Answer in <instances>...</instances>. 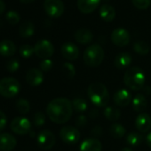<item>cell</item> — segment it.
Instances as JSON below:
<instances>
[{
    "label": "cell",
    "mask_w": 151,
    "mask_h": 151,
    "mask_svg": "<svg viewBox=\"0 0 151 151\" xmlns=\"http://www.w3.org/2000/svg\"><path fill=\"white\" fill-rule=\"evenodd\" d=\"M73 112L72 102L67 98H56L51 101L46 107L48 117L55 124H61L67 123Z\"/></svg>",
    "instance_id": "6da1fadb"
},
{
    "label": "cell",
    "mask_w": 151,
    "mask_h": 151,
    "mask_svg": "<svg viewBox=\"0 0 151 151\" xmlns=\"http://www.w3.org/2000/svg\"><path fill=\"white\" fill-rule=\"evenodd\" d=\"M92 103L97 108H106L109 101V93L106 86L101 82L92 83L87 89Z\"/></svg>",
    "instance_id": "7a4b0ae2"
},
{
    "label": "cell",
    "mask_w": 151,
    "mask_h": 151,
    "mask_svg": "<svg viewBox=\"0 0 151 151\" xmlns=\"http://www.w3.org/2000/svg\"><path fill=\"white\" fill-rule=\"evenodd\" d=\"M124 85L132 91H140L145 86V74L139 67L129 68L124 75Z\"/></svg>",
    "instance_id": "3957f363"
},
{
    "label": "cell",
    "mask_w": 151,
    "mask_h": 151,
    "mask_svg": "<svg viewBox=\"0 0 151 151\" xmlns=\"http://www.w3.org/2000/svg\"><path fill=\"white\" fill-rule=\"evenodd\" d=\"M105 56V52L103 48L98 45L93 44L89 45L84 52V61L86 66L91 68H96L100 66Z\"/></svg>",
    "instance_id": "277c9868"
},
{
    "label": "cell",
    "mask_w": 151,
    "mask_h": 151,
    "mask_svg": "<svg viewBox=\"0 0 151 151\" xmlns=\"http://www.w3.org/2000/svg\"><path fill=\"white\" fill-rule=\"evenodd\" d=\"M20 90V83L14 78H4L0 80V95L5 98L16 96Z\"/></svg>",
    "instance_id": "5b68a950"
},
{
    "label": "cell",
    "mask_w": 151,
    "mask_h": 151,
    "mask_svg": "<svg viewBox=\"0 0 151 151\" xmlns=\"http://www.w3.org/2000/svg\"><path fill=\"white\" fill-rule=\"evenodd\" d=\"M60 138L64 143L74 145L80 139V132L77 127L71 125L63 126L60 131Z\"/></svg>",
    "instance_id": "8992f818"
},
{
    "label": "cell",
    "mask_w": 151,
    "mask_h": 151,
    "mask_svg": "<svg viewBox=\"0 0 151 151\" xmlns=\"http://www.w3.org/2000/svg\"><path fill=\"white\" fill-rule=\"evenodd\" d=\"M44 9L51 18H59L64 13V4L61 0H45Z\"/></svg>",
    "instance_id": "52a82bcc"
},
{
    "label": "cell",
    "mask_w": 151,
    "mask_h": 151,
    "mask_svg": "<svg viewBox=\"0 0 151 151\" xmlns=\"http://www.w3.org/2000/svg\"><path fill=\"white\" fill-rule=\"evenodd\" d=\"M35 54L43 60L49 59L54 52V47L52 44L47 39H41L37 41L34 46Z\"/></svg>",
    "instance_id": "ba28073f"
},
{
    "label": "cell",
    "mask_w": 151,
    "mask_h": 151,
    "mask_svg": "<svg viewBox=\"0 0 151 151\" xmlns=\"http://www.w3.org/2000/svg\"><path fill=\"white\" fill-rule=\"evenodd\" d=\"M10 127L14 133L19 135H24L30 132L31 123L28 118L24 116H17L11 122Z\"/></svg>",
    "instance_id": "9c48e42d"
},
{
    "label": "cell",
    "mask_w": 151,
    "mask_h": 151,
    "mask_svg": "<svg viewBox=\"0 0 151 151\" xmlns=\"http://www.w3.org/2000/svg\"><path fill=\"white\" fill-rule=\"evenodd\" d=\"M56 141V138L54 134L49 130H43L41 131L37 137V142L40 148L44 150L51 149Z\"/></svg>",
    "instance_id": "30bf717a"
},
{
    "label": "cell",
    "mask_w": 151,
    "mask_h": 151,
    "mask_svg": "<svg viewBox=\"0 0 151 151\" xmlns=\"http://www.w3.org/2000/svg\"><path fill=\"white\" fill-rule=\"evenodd\" d=\"M111 41L118 47H124L130 43V34L126 29L117 28L111 33Z\"/></svg>",
    "instance_id": "8fae6325"
},
{
    "label": "cell",
    "mask_w": 151,
    "mask_h": 151,
    "mask_svg": "<svg viewBox=\"0 0 151 151\" xmlns=\"http://www.w3.org/2000/svg\"><path fill=\"white\" fill-rule=\"evenodd\" d=\"M60 52H61L62 56L66 60H70V61L76 60L79 56L78 47L75 44L70 43V42H67V43L63 44L60 48Z\"/></svg>",
    "instance_id": "7c38bea8"
},
{
    "label": "cell",
    "mask_w": 151,
    "mask_h": 151,
    "mask_svg": "<svg viewBox=\"0 0 151 151\" xmlns=\"http://www.w3.org/2000/svg\"><path fill=\"white\" fill-rule=\"evenodd\" d=\"M132 94L126 89H120L113 95V101L117 107L124 108L132 101Z\"/></svg>",
    "instance_id": "4fadbf2b"
},
{
    "label": "cell",
    "mask_w": 151,
    "mask_h": 151,
    "mask_svg": "<svg viewBox=\"0 0 151 151\" xmlns=\"http://www.w3.org/2000/svg\"><path fill=\"white\" fill-rule=\"evenodd\" d=\"M44 81V74L41 69L31 68L26 74V82L33 87L40 86Z\"/></svg>",
    "instance_id": "5bb4252c"
},
{
    "label": "cell",
    "mask_w": 151,
    "mask_h": 151,
    "mask_svg": "<svg viewBox=\"0 0 151 151\" xmlns=\"http://www.w3.org/2000/svg\"><path fill=\"white\" fill-rule=\"evenodd\" d=\"M17 145L14 136L8 132L0 133V151H11Z\"/></svg>",
    "instance_id": "9a60e30c"
},
{
    "label": "cell",
    "mask_w": 151,
    "mask_h": 151,
    "mask_svg": "<svg viewBox=\"0 0 151 151\" xmlns=\"http://www.w3.org/2000/svg\"><path fill=\"white\" fill-rule=\"evenodd\" d=\"M136 129L142 133L147 132L151 129V117L147 113H140L135 119Z\"/></svg>",
    "instance_id": "2e32d148"
},
{
    "label": "cell",
    "mask_w": 151,
    "mask_h": 151,
    "mask_svg": "<svg viewBox=\"0 0 151 151\" xmlns=\"http://www.w3.org/2000/svg\"><path fill=\"white\" fill-rule=\"evenodd\" d=\"M78 8L83 14H91L100 6L101 0H78Z\"/></svg>",
    "instance_id": "e0dca14e"
},
{
    "label": "cell",
    "mask_w": 151,
    "mask_h": 151,
    "mask_svg": "<svg viewBox=\"0 0 151 151\" xmlns=\"http://www.w3.org/2000/svg\"><path fill=\"white\" fill-rule=\"evenodd\" d=\"M80 151H101L102 144L96 138H90L84 140L79 147Z\"/></svg>",
    "instance_id": "ac0fdd59"
},
{
    "label": "cell",
    "mask_w": 151,
    "mask_h": 151,
    "mask_svg": "<svg viewBox=\"0 0 151 151\" xmlns=\"http://www.w3.org/2000/svg\"><path fill=\"white\" fill-rule=\"evenodd\" d=\"M76 41L81 45H88L93 39V34L91 30L86 29H80L77 30L74 34Z\"/></svg>",
    "instance_id": "d6986e66"
},
{
    "label": "cell",
    "mask_w": 151,
    "mask_h": 151,
    "mask_svg": "<svg viewBox=\"0 0 151 151\" xmlns=\"http://www.w3.org/2000/svg\"><path fill=\"white\" fill-rule=\"evenodd\" d=\"M132 63V56L128 52H121L117 54L114 60V65L118 69L128 68Z\"/></svg>",
    "instance_id": "ffe728a7"
},
{
    "label": "cell",
    "mask_w": 151,
    "mask_h": 151,
    "mask_svg": "<svg viewBox=\"0 0 151 151\" xmlns=\"http://www.w3.org/2000/svg\"><path fill=\"white\" fill-rule=\"evenodd\" d=\"M16 52V45L11 40L5 39L0 41V54L5 57L13 56Z\"/></svg>",
    "instance_id": "44dd1931"
},
{
    "label": "cell",
    "mask_w": 151,
    "mask_h": 151,
    "mask_svg": "<svg viewBox=\"0 0 151 151\" xmlns=\"http://www.w3.org/2000/svg\"><path fill=\"white\" fill-rule=\"evenodd\" d=\"M100 16L103 21L107 22H110L116 17V10L110 5L104 4L100 8Z\"/></svg>",
    "instance_id": "7402d4cb"
},
{
    "label": "cell",
    "mask_w": 151,
    "mask_h": 151,
    "mask_svg": "<svg viewBox=\"0 0 151 151\" xmlns=\"http://www.w3.org/2000/svg\"><path fill=\"white\" fill-rule=\"evenodd\" d=\"M133 110L136 112H142L147 107V101L145 95L141 93H138L132 101Z\"/></svg>",
    "instance_id": "603a6c76"
},
{
    "label": "cell",
    "mask_w": 151,
    "mask_h": 151,
    "mask_svg": "<svg viewBox=\"0 0 151 151\" xmlns=\"http://www.w3.org/2000/svg\"><path fill=\"white\" fill-rule=\"evenodd\" d=\"M35 32V26L31 22H25L19 28V34L22 37H30Z\"/></svg>",
    "instance_id": "cb8c5ba5"
},
{
    "label": "cell",
    "mask_w": 151,
    "mask_h": 151,
    "mask_svg": "<svg viewBox=\"0 0 151 151\" xmlns=\"http://www.w3.org/2000/svg\"><path fill=\"white\" fill-rule=\"evenodd\" d=\"M104 116L111 121V122H116L117 121L119 118H120V116H121V112L119 110V109L117 108H115L113 106H109V107H106L105 109H104Z\"/></svg>",
    "instance_id": "d4e9b609"
},
{
    "label": "cell",
    "mask_w": 151,
    "mask_h": 151,
    "mask_svg": "<svg viewBox=\"0 0 151 151\" xmlns=\"http://www.w3.org/2000/svg\"><path fill=\"white\" fill-rule=\"evenodd\" d=\"M109 132L112 137H114L116 139H121L125 135L126 130L124 125H122L118 123H114L111 124V126L109 128Z\"/></svg>",
    "instance_id": "484cf974"
},
{
    "label": "cell",
    "mask_w": 151,
    "mask_h": 151,
    "mask_svg": "<svg viewBox=\"0 0 151 151\" xmlns=\"http://www.w3.org/2000/svg\"><path fill=\"white\" fill-rule=\"evenodd\" d=\"M142 140H143V136L139 132H132L128 133L126 136V142L130 146H133V147L139 146L141 144Z\"/></svg>",
    "instance_id": "4316f807"
},
{
    "label": "cell",
    "mask_w": 151,
    "mask_h": 151,
    "mask_svg": "<svg viewBox=\"0 0 151 151\" xmlns=\"http://www.w3.org/2000/svg\"><path fill=\"white\" fill-rule=\"evenodd\" d=\"M133 51L139 55H147L149 52V45L141 40H139L133 44Z\"/></svg>",
    "instance_id": "83f0119b"
},
{
    "label": "cell",
    "mask_w": 151,
    "mask_h": 151,
    "mask_svg": "<svg viewBox=\"0 0 151 151\" xmlns=\"http://www.w3.org/2000/svg\"><path fill=\"white\" fill-rule=\"evenodd\" d=\"M73 109L77 112H85L88 109V104L86 100L81 98H77L72 101Z\"/></svg>",
    "instance_id": "f1b7e54d"
},
{
    "label": "cell",
    "mask_w": 151,
    "mask_h": 151,
    "mask_svg": "<svg viewBox=\"0 0 151 151\" xmlns=\"http://www.w3.org/2000/svg\"><path fill=\"white\" fill-rule=\"evenodd\" d=\"M16 109L22 115H25L30 110V103L28 100L21 98L16 101Z\"/></svg>",
    "instance_id": "f546056e"
},
{
    "label": "cell",
    "mask_w": 151,
    "mask_h": 151,
    "mask_svg": "<svg viewBox=\"0 0 151 151\" xmlns=\"http://www.w3.org/2000/svg\"><path fill=\"white\" fill-rule=\"evenodd\" d=\"M64 75L68 79H72L76 75V68L70 62H65L62 66Z\"/></svg>",
    "instance_id": "4dcf8cb0"
},
{
    "label": "cell",
    "mask_w": 151,
    "mask_h": 151,
    "mask_svg": "<svg viewBox=\"0 0 151 151\" xmlns=\"http://www.w3.org/2000/svg\"><path fill=\"white\" fill-rule=\"evenodd\" d=\"M6 21H7L10 24L15 25V24H17V23L20 22L21 16H20V14H19L16 11H14V10H10V11H8V12L6 13Z\"/></svg>",
    "instance_id": "1f68e13d"
},
{
    "label": "cell",
    "mask_w": 151,
    "mask_h": 151,
    "mask_svg": "<svg viewBox=\"0 0 151 151\" xmlns=\"http://www.w3.org/2000/svg\"><path fill=\"white\" fill-rule=\"evenodd\" d=\"M20 54L22 57L25 58V59H29L30 58L33 53H35L34 52V47L29 45H23L20 47Z\"/></svg>",
    "instance_id": "d6a6232c"
},
{
    "label": "cell",
    "mask_w": 151,
    "mask_h": 151,
    "mask_svg": "<svg viewBox=\"0 0 151 151\" xmlns=\"http://www.w3.org/2000/svg\"><path fill=\"white\" fill-rule=\"evenodd\" d=\"M132 5L139 10H145L149 7L151 0H132Z\"/></svg>",
    "instance_id": "836d02e7"
},
{
    "label": "cell",
    "mask_w": 151,
    "mask_h": 151,
    "mask_svg": "<svg viewBox=\"0 0 151 151\" xmlns=\"http://www.w3.org/2000/svg\"><path fill=\"white\" fill-rule=\"evenodd\" d=\"M45 122V116L43 112H37L33 116V124L36 126H42Z\"/></svg>",
    "instance_id": "e575fe53"
},
{
    "label": "cell",
    "mask_w": 151,
    "mask_h": 151,
    "mask_svg": "<svg viewBox=\"0 0 151 151\" xmlns=\"http://www.w3.org/2000/svg\"><path fill=\"white\" fill-rule=\"evenodd\" d=\"M20 68V62L16 59H11L6 63V68L10 73H15Z\"/></svg>",
    "instance_id": "d590c367"
},
{
    "label": "cell",
    "mask_w": 151,
    "mask_h": 151,
    "mask_svg": "<svg viewBox=\"0 0 151 151\" xmlns=\"http://www.w3.org/2000/svg\"><path fill=\"white\" fill-rule=\"evenodd\" d=\"M40 69L43 71V72H48L50 71L52 68V66H53V62L52 60L50 59H45V60H43L40 64Z\"/></svg>",
    "instance_id": "8d00e7d4"
},
{
    "label": "cell",
    "mask_w": 151,
    "mask_h": 151,
    "mask_svg": "<svg viewBox=\"0 0 151 151\" xmlns=\"http://www.w3.org/2000/svg\"><path fill=\"white\" fill-rule=\"evenodd\" d=\"M87 124V117L85 115H80L76 120V125L78 127H85Z\"/></svg>",
    "instance_id": "74e56055"
},
{
    "label": "cell",
    "mask_w": 151,
    "mask_h": 151,
    "mask_svg": "<svg viewBox=\"0 0 151 151\" xmlns=\"http://www.w3.org/2000/svg\"><path fill=\"white\" fill-rule=\"evenodd\" d=\"M6 123H7V118L6 114L0 110V132L5 129V127L6 126Z\"/></svg>",
    "instance_id": "f35d334b"
},
{
    "label": "cell",
    "mask_w": 151,
    "mask_h": 151,
    "mask_svg": "<svg viewBox=\"0 0 151 151\" xmlns=\"http://www.w3.org/2000/svg\"><path fill=\"white\" fill-rule=\"evenodd\" d=\"M92 134L93 135V136H95V137H101V135H102V133H103V130H102V128L101 127V126H95L93 130H92Z\"/></svg>",
    "instance_id": "ab89813d"
},
{
    "label": "cell",
    "mask_w": 151,
    "mask_h": 151,
    "mask_svg": "<svg viewBox=\"0 0 151 151\" xmlns=\"http://www.w3.org/2000/svg\"><path fill=\"white\" fill-rule=\"evenodd\" d=\"M6 9V4L3 0H0V14H2L5 12Z\"/></svg>",
    "instance_id": "60d3db41"
},
{
    "label": "cell",
    "mask_w": 151,
    "mask_h": 151,
    "mask_svg": "<svg viewBox=\"0 0 151 151\" xmlns=\"http://www.w3.org/2000/svg\"><path fill=\"white\" fill-rule=\"evenodd\" d=\"M98 114H99V112H98L97 109H92V110L90 111V113H89V115H90V116H91L92 118L97 117V116H98Z\"/></svg>",
    "instance_id": "b9f144b4"
},
{
    "label": "cell",
    "mask_w": 151,
    "mask_h": 151,
    "mask_svg": "<svg viewBox=\"0 0 151 151\" xmlns=\"http://www.w3.org/2000/svg\"><path fill=\"white\" fill-rule=\"evenodd\" d=\"M146 142H147V146L149 147V148L151 149V132L147 135V137H146Z\"/></svg>",
    "instance_id": "7bdbcfd3"
},
{
    "label": "cell",
    "mask_w": 151,
    "mask_h": 151,
    "mask_svg": "<svg viewBox=\"0 0 151 151\" xmlns=\"http://www.w3.org/2000/svg\"><path fill=\"white\" fill-rule=\"evenodd\" d=\"M143 91L146 94H150L151 93V87L150 86H144Z\"/></svg>",
    "instance_id": "ee69618b"
},
{
    "label": "cell",
    "mask_w": 151,
    "mask_h": 151,
    "mask_svg": "<svg viewBox=\"0 0 151 151\" xmlns=\"http://www.w3.org/2000/svg\"><path fill=\"white\" fill-rule=\"evenodd\" d=\"M20 1L23 4H30L34 1V0H20Z\"/></svg>",
    "instance_id": "f6af8a7d"
},
{
    "label": "cell",
    "mask_w": 151,
    "mask_h": 151,
    "mask_svg": "<svg viewBox=\"0 0 151 151\" xmlns=\"http://www.w3.org/2000/svg\"><path fill=\"white\" fill-rule=\"evenodd\" d=\"M121 151H132L131 148H129V147H124V148H123Z\"/></svg>",
    "instance_id": "bcb514c9"
}]
</instances>
